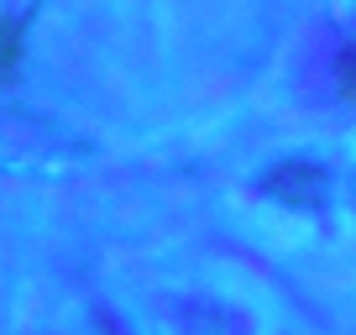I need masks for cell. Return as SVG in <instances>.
I'll return each instance as SVG.
<instances>
[{"mask_svg":"<svg viewBox=\"0 0 356 335\" xmlns=\"http://www.w3.org/2000/svg\"><path fill=\"white\" fill-rule=\"evenodd\" d=\"M335 84H341V95L356 105V42H346L341 58H335Z\"/></svg>","mask_w":356,"mask_h":335,"instance_id":"6da1fadb","label":"cell"},{"mask_svg":"<svg viewBox=\"0 0 356 335\" xmlns=\"http://www.w3.org/2000/svg\"><path fill=\"white\" fill-rule=\"evenodd\" d=\"M22 53H26L22 22H11V26H6V84H16V74H22Z\"/></svg>","mask_w":356,"mask_h":335,"instance_id":"7a4b0ae2","label":"cell"}]
</instances>
